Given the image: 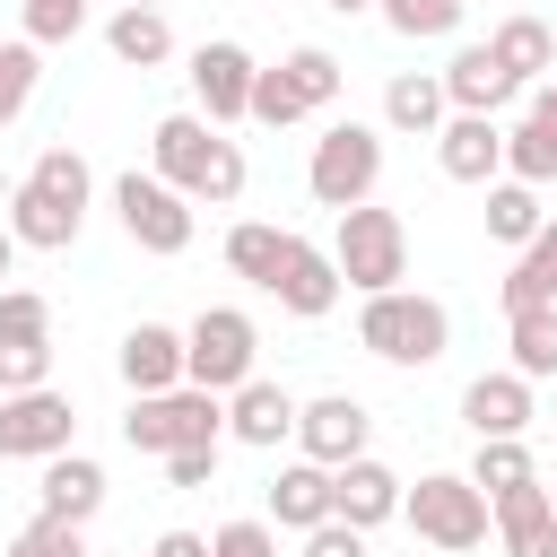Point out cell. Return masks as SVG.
Returning a JSON list of instances; mask_svg holds the SVG:
<instances>
[{"label": "cell", "mask_w": 557, "mask_h": 557, "mask_svg": "<svg viewBox=\"0 0 557 557\" xmlns=\"http://www.w3.org/2000/svg\"><path fill=\"white\" fill-rule=\"evenodd\" d=\"M496 296H505V313L557 305V218H548V226H540V235L513 252V270H505V287H496Z\"/></svg>", "instance_id": "4316f807"}, {"label": "cell", "mask_w": 557, "mask_h": 557, "mask_svg": "<svg viewBox=\"0 0 557 557\" xmlns=\"http://www.w3.org/2000/svg\"><path fill=\"white\" fill-rule=\"evenodd\" d=\"M0 339H52V296L44 287H0Z\"/></svg>", "instance_id": "e575fe53"}, {"label": "cell", "mask_w": 557, "mask_h": 557, "mask_svg": "<svg viewBox=\"0 0 557 557\" xmlns=\"http://www.w3.org/2000/svg\"><path fill=\"white\" fill-rule=\"evenodd\" d=\"M331 96H339V52H322V44H296L278 70H261V78H252V122L287 131V122L322 113Z\"/></svg>", "instance_id": "ba28073f"}, {"label": "cell", "mask_w": 557, "mask_h": 557, "mask_svg": "<svg viewBox=\"0 0 557 557\" xmlns=\"http://www.w3.org/2000/svg\"><path fill=\"white\" fill-rule=\"evenodd\" d=\"M357 348L418 374V366H435V357L453 348V313H444L435 296H418V287H383V296L357 305Z\"/></svg>", "instance_id": "7a4b0ae2"}, {"label": "cell", "mask_w": 557, "mask_h": 557, "mask_svg": "<svg viewBox=\"0 0 557 557\" xmlns=\"http://www.w3.org/2000/svg\"><path fill=\"white\" fill-rule=\"evenodd\" d=\"M113 366H122L131 400H148V392H183V331H165V322H131Z\"/></svg>", "instance_id": "d6986e66"}, {"label": "cell", "mask_w": 557, "mask_h": 557, "mask_svg": "<svg viewBox=\"0 0 557 557\" xmlns=\"http://www.w3.org/2000/svg\"><path fill=\"white\" fill-rule=\"evenodd\" d=\"M122 9H165V0H122Z\"/></svg>", "instance_id": "f6af8a7d"}, {"label": "cell", "mask_w": 557, "mask_h": 557, "mask_svg": "<svg viewBox=\"0 0 557 557\" xmlns=\"http://www.w3.org/2000/svg\"><path fill=\"white\" fill-rule=\"evenodd\" d=\"M52 383V339H0V392H44Z\"/></svg>", "instance_id": "d590c367"}, {"label": "cell", "mask_w": 557, "mask_h": 557, "mask_svg": "<svg viewBox=\"0 0 557 557\" xmlns=\"http://www.w3.org/2000/svg\"><path fill=\"white\" fill-rule=\"evenodd\" d=\"M252 374H261V331H252V313H244V305H200L191 331H183V383L235 400Z\"/></svg>", "instance_id": "3957f363"}, {"label": "cell", "mask_w": 557, "mask_h": 557, "mask_svg": "<svg viewBox=\"0 0 557 557\" xmlns=\"http://www.w3.org/2000/svg\"><path fill=\"white\" fill-rule=\"evenodd\" d=\"M505 348H513V374H522V383H548V374H557V305L505 313Z\"/></svg>", "instance_id": "f1b7e54d"}, {"label": "cell", "mask_w": 557, "mask_h": 557, "mask_svg": "<svg viewBox=\"0 0 557 557\" xmlns=\"http://www.w3.org/2000/svg\"><path fill=\"white\" fill-rule=\"evenodd\" d=\"M209 557H278L270 513H235V522H218V531H209Z\"/></svg>", "instance_id": "8d00e7d4"}, {"label": "cell", "mask_w": 557, "mask_h": 557, "mask_svg": "<svg viewBox=\"0 0 557 557\" xmlns=\"http://www.w3.org/2000/svg\"><path fill=\"white\" fill-rule=\"evenodd\" d=\"M104 52L122 70H165L174 61V17L165 9H113L104 17Z\"/></svg>", "instance_id": "d4e9b609"}, {"label": "cell", "mask_w": 557, "mask_h": 557, "mask_svg": "<svg viewBox=\"0 0 557 557\" xmlns=\"http://www.w3.org/2000/svg\"><path fill=\"white\" fill-rule=\"evenodd\" d=\"M122 444H131V453H157V461H165V453H191V444H226V400L200 392V383L148 392V400H131Z\"/></svg>", "instance_id": "5b68a950"}, {"label": "cell", "mask_w": 557, "mask_h": 557, "mask_svg": "<svg viewBox=\"0 0 557 557\" xmlns=\"http://www.w3.org/2000/svg\"><path fill=\"white\" fill-rule=\"evenodd\" d=\"M261 296H278V313H296V322H322V313L348 296V278H339V261H331L322 244L287 235V252H278V278H270Z\"/></svg>", "instance_id": "4fadbf2b"}, {"label": "cell", "mask_w": 557, "mask_h": 557, "mask_svg": "<svg viewBox=\"0 0 557 557\" xmlns=\"http://www.w3.org/2000/svg\"><path fill=\"white\" fill-rule=\"evenodd\" d=\"M322 522H331V470L296 453V461L270 479V531H296V540H305V531H322Z\"/></svg>", "instance_id": "7402d4cb"}, {"label": "cell", "mask_w": 557, "mask_h": 557, "mask_svg": "<svg viewBox=\"0 0 557 557\" xmlns=\"http://www.w3.org/2000/svg\"><path fill=\"white\" fill-rule=\"evenodd\" d=\"M409 531L426 540V548H444V557H470L496 522H487V496L470 487V470H426L418 487H409Z\"/></svg>", "instance_id": "52a82bcc"}, {"label": "cell", "mask_w": 557, "mask_h": 557, "mask_svg": "<svg viewBox=\"0 0 557 557\" xmlns=\"http://www.w3.org/2000/svg\"><path fill=\"white\" fill-rule=\"evenodd\" d=\"M366 435H374V418H366L357 392H322V400L296 409V453L322 461V470H348V461L366 453Z\"/></svg>", "instance_id": "7c38bea8"}, {"label": "cell", "mask_w": 557, "mask_h": 557, "mask_svg": "<svg viewBox=\"0 0 557 557\" xmlns=\"http://www.w3.org/2000/svg\"><path fill=\"white\" fill-rule=\"evenodd\" d=\"M453 122V96H444V70H400L383 87V131H409V139H435Z\"/></svg>", "instance_id": "603a6c76"}, {"label": "cell", "mask_w": 557, "mask_h": 557, "mask_svg": "<svg viewBox=\"0 0 557 557\" xmlns=\"http://www.w3.org/2000/svg\"><path fill=\"white\" fill-rule=\"evenodd\" d=\"M531 479H540V461H531L522 435H496V444L470 453V487H479V496H505V487H531Z\"/></svg>", "instance_id": "4dcf8cb0"}, {"label": "cell", "mask_w": 557, "mask_h": 557, "mask_svg": "<svg viewBox=\"0 0 557 557\" xmlns=\"http://www.w3.org/2000/svg\"><path fill=\"white\" fill-rule=\"evenodd\" d=\"M322 9H339V17H357V9H374V0H322Z\"/></svg>", "instance_id": "7bdbcfd3"}, {"label": "cell", "mask_w": 557, "mask_h": 557, "mask_svg": "<svg viewBox=\"0 0 557 557\" xmlns=\"http://www.w3.org/2000/svg\"><path fill=\"white\" fill-rule=\"evenodd\" d=\"M35 513H61V522H96L104 513V461H87V453H61V461H44V505Z\"/></svg>", "instance_id": "cb8c5ba5"}, {"label": "cell", "mask_w": 557, "mask_h": 557, "mask_svg": "<svg viewBox=\"0 0 557 557\" xmlns=\"http://www.w3.org/2000/svg\"><path fill=\"white\" fill-rule=\"evenodd\" d=\"M9 200H17V183H9V174H0V209H9Z\"/></svg>", "instance_id": "ee69618b"}, {"label": "cell", "mask_w": 557, "mask_h": 557, "mask_svg": "<svg viewBox=\"0 0 557 557\" xmlns=\"http://www.w3.org/2000/svg\"><path fill=\"white\" fill-rule=\"evenodd\" d=\"M548 505H557V479H548Z\"/></svg>", "instance_id": "7dc6e473"}, {"label": "cell", "mask_w": 557, "mask_h": 557, "mask_svg": "<svg viewBox=\"0 0 557 557\" xmlns=\"http://www.w3.org/2000/svg\"><path fill=\"white\" fill-rule=\"evenodd\" d=\"M487 522H496L505 557H557V505H548V479L487 496Z\"/></svg>", "instance_id": "e0dca14e"}, {"label": "cell", "mask_w": 557, "mask_h": 557, "mask_svg": "<svg viewBox=\"0 0 557 557\" xmlns=\"http://www.w3.org/2000/svg\"><path fill=\"white\" fill-rule=\"evenodd\" d=\"M305 557H366V531H348V522H322V531H305Z\"/></svg>", "instance_id": "ab89813d"}, {"label": "cell", "mask_w": 557, "mask_h": 557, "mask_svg": "<svg viewBox=\"0 0 557 557\" xmlns=\"http://www.w3.org/2000/svg\"><path fill=\"white\" fill-rule=\"evenodd\" d=\"M505 174H513V183H531V191H548V183H557V87H548V78L531 87V113L505 131Z\"/></svg>", "instance_id": "ac0fdd59"}, {"label": "cell", "mask_w": 557, "mask_h": 557, "mask_svg": "<svg viewBox=\"0 0 557 557\" xmlns=\"http://www.w3.org/2000/svg\"><path fill=\"white\" fill-rule=\"evenodd\" d=\"M400 505H409V479H400L392 461L357 453L348 470H331V522H348V531H383Z\"/></svg>", "instance_id": "5bb4252c"}, {"label": "cell", "mask_w": 557, "mask_h": 557, "mask_svg": "<svg viewBox=\"0 0 557 557\" xmlns=\"http://www.w3.org/2000/svg\"><path fill=\"white\" fill-rule=\"evenodd\" d=\"M148 557H209V540H200V531H157Z\"/></svg>", "instance_id": "60d3db41"}, {"label": "cell", "mask_w": 557, "mask_h": 557, "mask_svg": "<svg viewBox=\"0 0 557 557\" xmlns=\"http://www.w3.org/2000/svg\"><path fill=\"white\" fill-rule=\"evenodd\" d=\"M287 235H296V226H270V218H244V226H226V270H235V278H252V287H270V278H278V252H287Z\"/></svg>", "instance_id": "f546056e"}, {"label": "cell", "mask_w": 557, "mask_h": 557, "mask_svg": "<svg viewBox=\"0 0 557 557\" xmlns=\"http://www.w3.org/2000/svg\"><path fill=\"white\" fill-rule=\"evenodd\" d=\"M113 209H122V235L139 244V252H157V261H174V252H191V200L174 191V183H157V174H113Z\"/></svg>", "instance_id": "9c48e42d"}, {"label": "cell", "mask_w": 557, "mask_h": 557, "mask_svg": "<svg viewBox=\"0 0 557 557\" xmlns=\"http://www.w3.org/2000/svg\"><path fill=\"white\" fill-rule=\"evenodd\" d=\"M383 9V26L400 35V44H435V35H453L461 26V9L470 0H374Z\"/></svg>", "instance_id": "1f68e13d"}, {"label": "cell", "mask_w": 557, "mask_h": 557, "mask_svg": "<svg viewBox=\"0 0 557 557\" xmlns=\"http://www.w3.org/2000/svg\"><path fill=\"white\" fill-rule=\"evenodd\" d=\"M0 557H96V548H87V531H78V522H61V513H35V522H26V531H17Z\"/></svg>", "instance_id": "836d02e7"}, {"label": "cell", "mask_w": 557, "mask_h": 557, "mask_svg": "<svg viewBox=\"0 0 557 557\" xmlns=\"http://www.w3.org/2000/svg\"><path fill=\"white\" fill-rule=\"evenodd\" d=\"M78 453V409L70 392H0V461H61Z\"/></svg>", "instance_id": "30bf717a"}, {"label": "cell", "mask_w": 557, "mask_h": 557, "mask_svg": "<svg viewBox=\"0 0 557 557\" xmlns=\"http://www.w3.org/2000/svg\"><path fill=\"white\" fill-rule=\"evenodd\" d=\"M35 78H44V52H35L26 35H17V44H0V131L35 104Z\"/></svg>", "instance_id": "d6a6232c"}, {"label": "cell", "mask_w": 557, "mask_h": 557, "mask_svg": "<svg viewBox=\"0 0 557 557\" xmlns=\"http://www.w3.org/2000/svg\"><path fill=\"white\" fill-rule=\"evenodd\" d=\"M104 557H139V548H104Z\"/></svg>", "instance_id": "bcb514c9"}, {"label": "cell", "mask_w": 557, "mask_h": 557, "mask_svg": "<svg viewBox=\"0 0 557 557\" xmlns=\"http://www.w3.org/2000/svg\"><path fill=\"white\" fill-rule=\"evenodd\" d=\"M296 392L287 383H270V374H252L235 400H226V435L235 444H252V453H278V444H296Z\"/></svg>", "instance_id": "2e32d148"}, {"label": "cell", "mask_w": 557, "mask_h": 557, "mask_svg": "<svg viewBox=\"0 0 557 557\" xmlns=\"http://www.w3.org/2000/svg\"><path fill=\"white\" fill-rule=\"evenodd\" d=\"M87 9L96 0H26V44L44 52V44H70L78 26H87Z\"/></svg>", "instance_id": "74e56055"}, {"label": "cell", "mask_w": 557, "mask_h": 557, "mask_svg": "<svg viewBox=\"0 0 557 557\" xmlns=\"http://www.w3.org/2000/svg\"><path fill=\"white\" fill-rule=\"evenodd\" d=\"M461 418H470V435H479V444H496V435H531V418H540V409H531V383L505 366V374H479V383L461 392Z\"/></svg>", "instance_id": "ffe728a7"}, {"label": "cell", "mask_w": 557, "mask_h": 557, "mask_svg": "<svg viewBox=\"0 0 557 557\" xmlns=\"http://www.w3.org/2000/svg\"><path fill=\"white\" fill-rule=\"evenodd\" d=\"M17 270V235H9V218H0V278Z\"/></svg>", "instance_id": "b9f144b4"}, {"label": "cell", "mask_w": 557, "mask_h": 557, "mask_svg": "<svg viewBox=\"0 0 557 557\" xmlns=\"http://www.w3.org/2000/svg\"><path fill=\"white\" fill-rule=\"evenodd\" d=\"M148 174L174 183L183 200H209V209H235L244 183H252L244 148H235L218 122H200V113H165V122L148 131Z\"/></svg>", "instance_id": "6da1fadb"}, {"label": "cell", "mask_w": 557, "mask_h": 557, "mask_svg": "<svg viewBox=\"0 0 557 557\" xmlns=\"http://www.w3.org/2000/svg\"><path fill=\"white\" fill-rule=\"evenodd\" d=\"M548 87H557V78H548Z\"/></svg>", "instance_id": "c3c4849f"}, {"label": "cell", "mask_w": 557, "mask_h": 557, "mask_svg": "<svg viewBox=\"0 0 557 557\" xmlns=\"http://www.w3.org/2000/svg\"><path fill=\"white\" fill-rule=\"evenodd\" d=\"M513 87H522V78H513L487 44H461V52L444 61V96H453V113H505Z\"/></svg>", "instance_id": "44dd1931"}, {"label": "cell", "mask_w": 557, "mask_h": 557, "mask_svg": "<svg viewBox=\"0 0 557 557\" xmlns=\"http://www.w3.org/2000/svg\"><path fill=\"white\" fill-rule=\"evenodd\" d=\"M540 226H548L540 191H531V183H513V174H496V183H487V235H496L505 252H522V244H531Z\"/></svg>", "instance_id": "83f0119b"}, {"label": "cell", "mask_w": 557, "mask_h": 557, "mask_svg": "<svg viewBox=\"0 0 557 557\" xmlns=\"http://www.w3.org/2000/svg\"><path fill=\"white\" fill-rule=\"evenodd\" d=\"M487 52H496L522 87L557 78V35H548V17H531V9H522V17H496V26H487Z\"/></svg>", "instance_id": "484cf974"}, {"label": "cell", "mask_w": 557, "mask_h": 557, "mask_svg": "<svg viewBox=\"0 0 557 557\" xmlns=\"http://www.w3.org/2000/svg\"><path fill=\"white\" fill-rule=\"evenodd\" d=\"M374 183H383V131H374V122H331V131L313 139V157H305V191H313L331 218H348V209L374 200Z\"/></svg>", "instance_id": "277c9868"}, {"label": "cell", "mask_w": 557, "mask_h": 557, "mask_svg": "<svg viewBox=\"0 0 557 557\" xmlns=\"http://www.w3.org/2000/svg\"><path fill=\"white\" fill-rule=\"evenodd\" d=\"M331 261H339V278L357 287V296H383V287H400L409 278V226H400V209H348L339 218V235H331Z\"/></svg>", "instance_id": "8992f818"}, {"label": "cell", "mask_w": 557, "mask_h": 557, "mask_svg": "<svg viewBox=\"0 0 557 557\" xmlns=\"http://www.w3.org/2000/svg\"><path fill=\"white\" fill-rule=\"evenodd\" d=\"M435 165H444V183L487 191V183L505 174V131H496V113H453V122L435 131Z\"/></svg>", "instance_id": "9a60e30c"}, {"label": "cell", "mask_w": 557, "mask_h": 557, "mask_svg": "<svg viewBox=\"0 0 557 557\" xmlns=\"http://www.w3.org/2000/svg\"><path fill=\"white\" fill-rule=\"evenodd\" d=\"M165 479H174V487H209V479H218V444H191V453H165Z\"/></svg>", "instance_id": "f35d334b"}, {"label": "cell", "mask_w": 557, "mask_h": 557, "mask_svg": "<svg viewBox=\"0 0 557 557\" xmlns=\"http://www.w3.org/2000/svg\"><path fill=\"white\" fill-rule=\"evenodd\" d=\"M252 78H261V61L244 52V44H200L191 52V96H200V122H252Z\"/></svg>", "instance_id": "8fae6325"}]
</instances>
